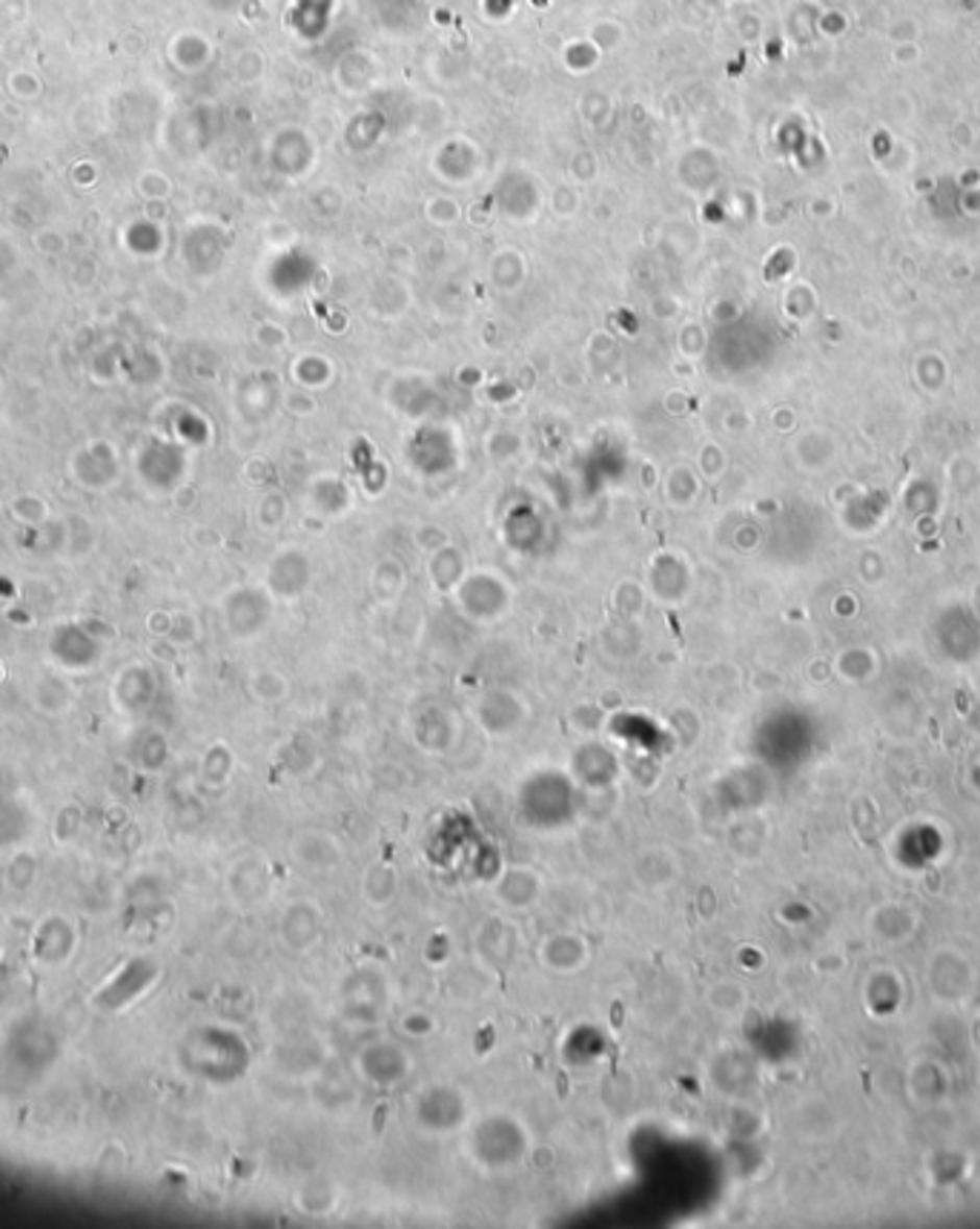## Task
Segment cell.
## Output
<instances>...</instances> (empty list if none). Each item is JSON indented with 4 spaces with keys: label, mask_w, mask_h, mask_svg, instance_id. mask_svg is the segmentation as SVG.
<instances>
[{
    "label": "cell",
    "mask_w": 980,
    "mask_h": 1229,
    "mask_svg": "<svg viewBox=\"0 0 980 1229\" xmlns=\"http://www.w3.org/2000/svg\"><path fill=\"white\" fill-rule=\"evenodd\" d=\"M281 934H285L287 943L293 945V949H310V945H316V940H319L321 934L319 911L313 909V906H304V903L293 906V909L287 911L285 923H281Z\"/></svg>",
    "instance_id": "cell-1"
},
{
    "label": "cell",
    "mask_w": 980,
    "mask_h": 1229,
    "mask_svg": "<svg viewBox=\"0 0 980 1229\" xmlns=\"http://www.w3.org/2000/svg\"><path fill=\"white\" fill-rule=\"evenodd\" d=\"M496 894L505 906L511 909H528L531 903L539 900V877L531 868H511L508 875L501 877Z\"/></svg>",
    "instance_id": "cell-2"
},
{
    "label": "cell",
    "mask_w": 980,
    "mask_h": 1229,
    "mask_svg": "<svg viewBox=\"0 0 980 1229\" xmlns=\"http://www.w3.org/2000/svg\"><path fill=\"white\" fill-rule=\"evenodd\" d=\"M542 957H545V963L554 972H577L588 960V952H585V940H580V937L554 934L550 940H545Z\"/></svg>",
    "instance_id": "cell-3"
},
{
    "label": "cell",
    "mask_w": 980,
    "mask_h": 1229,
    "mask_svg": "<svg viewBox=\"0 0 980 1229\" xmlns=\"http://www.w3.org/2000/svg\"><path fill=\"white\" fill-rule=\"evenodd\" d=\"M399 891V877L390 865H373L365 877V894L367 903L373 906H388L390 900L396 898Z\"/></svg>",
    "instance_id": "cell-4"
}]
</instances>
